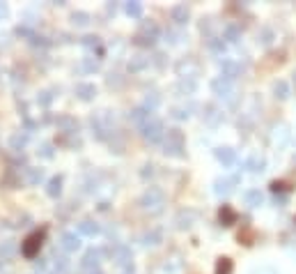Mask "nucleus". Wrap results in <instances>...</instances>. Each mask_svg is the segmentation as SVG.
<instances>
[{
  "label": "nucleus",
  "mask_w": 296,
  "mask_h": 274,
  "mask_svg": "<svg viewBox=\"0 0 296 274\" xmlns=\"http://www.w3.org/2000/svg\"><path fill=\"white\" fill-rule=\"evenodd\" d=\"M140 175H142V177H152V175H154V164H145V166H142Z\"/></svg>",
  "instance_id": "47"
},
{
  "label": "nucleus",
  "mask_w": 296,
  "mask_h": 274,
  "mask_svg": "<svg viewBox=\"0 0 296 274\" xmlns=\"http://www.w3.org/2000/svg\"><path fill=\"white\" fill-rule=\"evenodd\" d=\"M0 253H3V258L12 256V253H14V244H5V247L0 249Z\"/></svg>",
  "instance_id": "48"
},
{
  "label": "nucleus",
  "mask_w": 296,
  "mask_h": 274,
  "mask_svg": "<svg viewBox=\"0 0 296 274\" xmlns=\"http://www.w3.org/2000/svg\"><path fill=\"white\" fill-rule=\"evenodd\" d=\"M145 106L147 111H157L159 106H161V93L159 90H147L145 93Z\"/></svg>",
  "instance_id": "23"
},
{
  "label": "nucleus",
  "mask_w": 296,
  "mask_h": 274,
  "mask_svg": "<svg viewBox=\"0 0 296 274\" xmlns=\"http://www.w3.org/2000/svg\"><path fill=\"white\" fill-rule=\"evenodd\" d=\"M166 42H170V44H179V42H182V33L168 30V33H166Z\"/></svg>",
  "instance_id": "46"
},
{
  "label": "nucleus",
  "mask_w": 296,
  "mask_h": 274,
  "mask_svg": "<svg viewBox=\"0 0 296 274\" xmlns=\"http://www.w3.org/2000/svg\"><path fill=\"white\" fill-rule=\"evenodd\" d=\"M294 164H296V157H294Z\"/></svg>",
  "instance_id": "53"
},
{
  "label": "nucleus",
  "mask_w": 296,
  "mask_h": 274,
  "mask_svg": "<svg viewBox=\"0 0 296 274\" xmlns=\"http://www.w3.org/2000/svg\"><path fill=\"white\" fill-rule=\"evenodd\" d=\"M42 240H44V233H33V235H30V237H28V240L21 244L23 256L35 258V253H37L39 247H42Z\"/></svg>",
  "instance_id": "13"
},
{
  "label": "nucleus",
  "mask_w": 296,
  "mask_h": 274,
  "mask_svg": "<svg viewBox=\"0 0 296 274\" xmlns=\"http://www.w3.org/2000/svg\"><path fill=\"white\" fill-rule=\"evenodd\" d=\"M46 194H49L51 198H58L60 194H62V175H53L49 180V185H46Z\"/></svg>",
  "instance_id": "25"
},
{
  "label": "nucleus",
  "mask_w": 296,
  "mask_h": 274,
  "mask_svg": "<svg viewBox=\"0 0 296 274\" xmlns=\"http://www.w3.org/2000/svg\"><path fill=\"white\" fill-rule=\"evenodd\" d=\"M58 127L62 129V132H67V134H76V132H78V122H76L71 115H60V118H58Z\"/></svg>",
  "instance_id": "24"
},
{
  "label": "nucleus",
  "mask_w": 296,
  "mask_h": 274,
  "mask_svg": "<svg viewBox=\"0 0 296 274\" xmlns=\"http://www.w3.org/2000/svg\"><path fill=\"white\" fill-rule=\"evenodd\" d=\"M237 182H239V177H218V180L214 182V194L221 198L230 196V194L234 192V185H237Z\"/></svg>",
  "instance_id": "12"
},
{
  "label": "nucleus",
  "mask_w": 296,
  "mask_h": 274,
  "mask_svg": "<svg viewBox=\"0 0 296 274\" xmlns=\"http://www.w3.org/2000/svg\"><path fill=\"white\" fill-rule=\"evenodd\" d=\"M211 90H214L216 97H221V99L234 97V85H232V81H227V78H223V76H216L214 81H211Z\"/></svg>",
  "instance_id": "8"
},
{
  "label": "nucleus",
  "mask_w": 296,
  "mask_h": 274,
  "mask_svg": "<svg viewBox=\"0 0 296 274\" xmlns=\"http://www.w3.org/2000/svg\"><path fill=\"white\" fill-rule=\"evenodd\" d=\"M214 157L221 161L223 166H234V164H237V152H234L232 148H227V145H221V148H216V150H214Z\"/></svg>",
  "instance_id": "15"
},
{
  "label": "nucleus",
  "mask_w": 296,
  "mask_h": 274,
  "mask_svg": "<svg viewBox=\"0 0 296 274\" xmlns=\"http://www.w3.org/2000/svg\"><path fill=\"white\" fill-rule=\"evenodd\" d=\"M214 28H216L214 19H202V21H200V33H202V35H209V39L216 37V35H214Z\"/></svg>",
  "instance_id": "37"
},
{
  "label": "nucleus",
  "mask_w": 296,
  "mask_h": 274,
  "mask_svg": "<svg viewBox=\"0 0 296 274\" xmlns=\"http://www.w3.org/2000/svg\"><path fill=\"white\" fill-rule=\"evenodd\" d=\"M26 143H28V134L17 132V134H12V138H10V148L17 150V152H21V150L26 148Z\"/></svg>",
  "instance_id": "29"
},
{
  "label": "nucleus",
  "mask_w": 296,
  "mask_h": 274,
  "mask_svg": "<svg viewBox=\"0 0 296 274\" xmlns=\"http://www.w3.org/2000/svg\"><path fill=\"white\" fill-rule=\"evenodd\" d=\"M259 44H264V46H269L271 42H273V30L271 28H264V30H259V39H257Z\"/></svg>",
  "instance_id": "43"
},
{
  "label": "nucleus",
  "mask_w": 296,
  "mask_h": 274,
  "mask_svg": "<svg viewBox=\"0 0 296 274\" xmlns=\"http://www.w3.org/2000/svg\"><path fill=\"white\" fill-rule=\"evenodd\" d=\"M216 274H232V260L230 258H221V260H218Z\"/></svg>",
  "instance_id": "40"
},
{
  "label": "nucleus",
  "mask_w": 296,
  "mask_h": 274,
  "mask_svg": "<svg viewBox=\"0 0 296 274\" xmlns=\"http://www.w3.org/2000/svg\"><path fill=\"white\" fill-rule=\"evenodd\" d=\"M223 39H227V42H239V39H241V28H239L237 23H227V26L223 28Z\"/></svg>",
  "instance_id": "26"
},
{
  "label": "nucleus",
  "mask_w": 296,
  "mask_h": 274,
  "mask_svg": "<svg viewBox=\"0 0 296 274\" xmlns=\"http://www.w3.org/2000/svg\"><path fill=\"white\" fill-rule=\"evenodd\" d=\"M198 69H200V65H198V60H195L193 55H189V58H184V60L177 62V74L182 78H193V81H195Z\"/></svg>",
  "instance_id": "11"
},
{
  "label": "nucleus",
  "mask_w": 296,
  "mask_h": 274,
  "mask_svg": "<svg viewBox=\"0 0 296 274\" xmlns=\"http://www.w3.org/2000/svg\"><path fill=\"white\" fill-rule=\"evenodd\" d=\"M53 274H58V272H53Z\"/></svg>",
  "instance_id": "54"
},
{
  "label": "nucleus",
  "mask_w": 296,
  "mask_h": 274,
  "mask_svg": "<svg viewBox=\"0 0 296 274\" xmlns=\"http://www.w3.org/2000/svg\"><path fill=\"white\" fill-rule=\"evenodd\" d=\"M124 12H126L129 17H133V19H140V17H142V3L131 0V3H126V5H124Z\"/></svg>",
  "instance_id": "32"
},
{
  "label": "nucleus",
  "mask_w": 296,
  "mask_h": 274,
  "mask_svg": "<svg viewBox=\"0 0 296 274\" xmlns=\"http://www.w3.org/2000/svg\"><path fill=\"white\" fill-rule=\"evenodd\" d=\"M110 256H113L117 267H124V269H129V272H133V253H131L129 247L115 244V247H110Z\"/></svg>",
  "instance_id": "5"
},
{
  "label": "nucleus",
  "mask_w": 296,
  "mask_h": 274,
  "mask_svg": "<svg viewBox=\"0 0 296 274\" xmlns=\"http://www.w3.org/2000/svg\"><path fill=\"white\" fill-rule=\"evenodd\" d=\"M170 17H173V21L177 23V26H184V23H189V19H191V7L184 5V3H179V5L173 7Z\"/></svg>",
  "instance_id": "16"
},
{
  "label": "nucleus",
  "mask_w": 296,
  "mask_h": 274,
  "mask_svg": "<svg viewBox=\"0 0 296 274\" xmlns=\"http://www.w3.org/2000/svg\"><path fill=\"white\" fill-rule=\"evenodd\" d=\"M161 242H163V233L157 228L142 235V244H145V247H157V244H161Z\"/></svg>",
  "instance_id": "27"
},
{
  "label": "nucleus",
  "mask_w": 296,
  "mask_h": 274,
  "mask_svg": "<svg viewBox=\"0 0 296 274\" xmlns=\"http://www.w3.org/2000/svg\"><path fill=\"white\" fill-rule=\"evenodd\" d=\"M10 17V7L5 5V3H0V21H3V19H7Z\"/></svg>",
  "instance_id": "49"
},
{
  "label": "nucleus",
  "mask_w": 296,
  "mask_h": 274,
  "mask_svg": "<svg viewBox=\"0 0 296 274\" xmlns=\"http://www.w3.org/2000/svg\"><path fill=\"white\" fill-rule=\"evenodd\" d=\"M198 219H200V214L195 212V210L186 208V210H179L177 212V217H175V226H177L179 230H189V228H193V224Z\"/></svg>",
  "instance_id": "10"
},
{
  "label": "nucleus",
  "mask_w": 296,
  "mask_h": 274,
  "mask_svg": "<svg viewBox=\"0 0 296 274\" xmlns=\"http://www.w3.org/2000/svg\"><path fill=\"white\" fill-rule=\"evenodd\" d=\"M92 21V17L90 14H87V12H74V14H71V23H74V26H87V23Z\"/></svg>",
  "instance_id": "35"
},
{
  "label": "nucleus",
  "mask_w": 296,
  "mask_h": 274,
  "mask_svg": "<svg viewBox=\"0 0 296 274\" xmlns=\"http://www.w3.org/2000/svg\"><path fill=\"white\" fill-rule=\"evenodd\" d=\"M140 134H142V138H145V141L159 143V141H163V136H166V129H163V122L161 120H157V118H150L145 125L140 127Z\"/></svg>",
  "instance_id": "4"
},
{
  "label": "nucleus",
  "mask_w": 296,
  "mask_h": 274,
  "mask_svg": "<svg viewBox=\"0 0 296 274\" xmlns=\"http://www.w3.org/2000/svg\"><path fill=\"white\" fill-rule=\"evenodd\" d=\"M184 150H186L184 134L179 129H168V134L163 136V152L168 157H184Z\"/></svg>",
  "instance_id": "2"
},
{
  "label": "nucleus",
  "mask_w": 296,
  "mask_h": 274,
  "mask_svg": "<svg viewBox=\"0 0 296 274\" xmlns=\"http://www.w3.org/2000/svg\"><path fill=\"white\" fill-rule=\"evenodd\" d=\"M28 185H39L44 180V170L42 168H28V175H26Z\"/></svg>",
  "instance_id": "36"
},
{
  "label": "nucleus",
  "mask_w": 296,
  "mask_h": 274,
  "mask_svg": "<svg viewBox=\"0 0 296 274\" xmlns=\"http://www.w3.org/2000/svg\"><path fill=\"white\" fill-rule=\"evenodd\" d=\"M140 205H142V210L150 212V214L163 212V208H166V194H163V189L150 187V189L142 194V198H140Z\"/></svg>",
  "instance_id": "1"
},
{
  "label": "nucleus",
  "mask_w": 296,
  "mask_h": 274,
  "mask_svg": "<svg viewBox=\"0 0 296 274\" xmlns=\"http://www.w3.org/2000/svg\"><path fill=\"white\" fill-rule=\"evenodd\" d=\"M202 120H205L209 127L221 125L223 122V111L218 109L216 104H205V109H202Z\"/></svg>",
  "instance_id": "14"
},
{
  "label": "nucleus",
  "mask_w": 296,
  "mask_h": 274,
  "mask_svg": "<svg viewBox=\"0 0 296 274\" xmlns=\"http://www.w3.org/2000/svg\"><path fill=\"white\" fill-rule=\"evenodd\" d=\"M218 217H221V224L223 226H232L234 221H237V214H234V210H232L230 205H223L221 212H218Z\"/></svg>",
  "instance_id": "30"
},
{
  "label": "nucleus",
  "mask_w": 296,
  "mask_h": 274,
  "mask_svg": "<svg viewBox=\"0 0 296 274\" xmlns=\"http://www.w3.org/2000/svg\"><path fill=\"white\" fill-rule=\"evenodd\" d=\"M189 111H191L189 106H186V109H184V106H179V109H173V113H170V115H173L175 120H189V118H191Z\"/></svg>",
  "instance_id": "44"
},
{
  "label": "nucleus",
  "mask_w": 296,
  "mask_h": 274,
  "mask_svg": "<svg viewBox=\"0 0 296 274\" xmlns=\"http://www.w3.org/2000/svg\"><path fill=\"white\" fill-rule=\"evenodd\" d=\"M177 90L179 93H184V95H193L195 93V81L193 78H182L179 85H177Z\"/></svg>",
  "instance_id": "38"
},
{
  "label": "nucleus",
  "mask_w": 296,
  "mask_h": 274,
  "mask_svg": "<svg viewBox=\"0 0 296 274\" xmlns=\"http://www.w3.org/2000/svg\"><path fill=\"white\" fill-rule=\"evenodd\" d=\"M273 97L280 99V102H282V99H287V97H289V85H287L285 81H275L273 83Z\"/></svg>",
  "instance_id": "31"
},
{
  "label": "nucleus",
  "mask_w": 296,
  "mask_h": 274,
  "mask_svg": "<svg viewBox=\"0 0 296 274\" xmlns=\"http://www.w3.org/2000/svg\"><path fill=\"white\" fill-rule=\"evenodd\" d=\"M147 65H150V58H145V55H131L129 62H126V69L131 71V74H138V71L147 69Z\"/></svg>",
  "instance_id": "19"
},
{
  "label": "nucleus",
  "mask_w": 296,
  "mask_h": 274,
  "mask_svg": "<svg viewBox=\"0 0 296 274\" xmlns=\"http://www.w3.org/2000/svg\"><path fill=\"white\" fill-rule=\"evenodd\" d=\"M246 168L250 170V173H262L264 168H266V159H264L262 154H250V157H248L246 159Z\"/></svg>",
  "instance_id": "20"
},
{
  "label": "nucleus",
  "mask_w": 296,
  "mask_h": 274,
  "mask_svg": "<svg viewBox=\"0 0 296 274\" xmlns=\"http://www.w3.org/2000/svg\"><path fill=\"white\" fill-rule=\"evenodd\" d=\"M159 39V26L152 21H145L140 26V33L135 35V44L140 46H152Z\"/></svg>",
  "instance_id": "6"
},
{
  "label": "nucleus",
  "mask_w": 296,
  "mask_h": 274,
  "mask_svg": "<svg viewBox=\"0 0 296 274\" xmlns=\"http://www.w3.org/2000/svg\"><path fill=\"white\" fill-rule=\"evenodd\" d=\"M90 274H103V272H99V269H97V272H90Z\"/></svg>",
  "instance_id": "52"
},
{
  "label": "nucleus",
  "mask_w": 296,
  "mask_h": 274,
  "mask_svg": "<svg viewBox=\"0 0 296 274\" xmlns=\"http://www.w3.org/2000/svg\"><path fill=\"white\" fill-rule=\"evenodd\" d=\"M81 69L87 71V74H94V71H99V60H94V58H83Z\"/></svg>",
  "instance_id": "39"
},
{
  "label": "nucleus",
  "mask_w": 296,
  "mask_h": 274,
  "mask_svg": "<svg viewBox=\"0 0 296 274\" xmlns=\"http://www.w3.org/2000/svg\"><path fill=\"white\" fill-rule=\"evenodd\" d=\"M150 118H152V111H147L145 106H138V109H131V111H129V120H131V122H138L140 127L145 125Z\"/></svg>",
  "instance_id": "22"
},
{
  "label": "nucleus",
  "mask_w": 296,
  "mask_h": 274,
  "mask_svg": "<svg viewBox=\"0 0 296 274\" xmlns=\"http://www.w3.org/2000/svg\"><path fill=\"white\" fill-rule=\"evenodd\" d=\"M101 260H103V249H87L83 260H81V267L85 269V272H97Z\"/></svg>",
  "instance_id": "9"
},
{
  "label": "nucleus",
  "mask_w": 296,
  "mask_h": 274,
  "mask_svg": "<svg viewBox=\"0 0 296 274\" xmlns=\"http://www.w3.org/2000/svg\"><path fill=\"white\" fill-rule=\"evenodd\" d=\"M53 97H55V95L51 93V90H44V93H39V97H37V104H42V106H51V102H53Z\"/></svg>",
  "instance_id": "45"
},
{
  "label": "nucleus",
  "mask_w": 296,
  "mask_h": 274,
  "mask_svg": "<svg viewBox=\"0 0 296 274\" xmlns=\"http://www.w3.org/2000/svg\"><path fill=\"white\" fill-rule=\"evenodd\" d=\"M218 67H221V76L227 78V81H234V78H239L243 74V67L239 65L234 58H225V60L218 62Z\"/></svg>",
  "instance_id": "7"
},
{
  "label": "nucleus",
  "mask_w": 296,
  "mask_h": 274,
  "mask_svg": "<svg viewBox=\"0 0 296 274\" xmlns=\"http://www.w3.org/2000/svg\"><path fill=\"white\" fill-rule=\"evenodd\" d=\"M81 44L85 46L87 51H101V39H99L97 35H87V37H83Z\"/></svg>",
  "instance_id": "33"
},
{
  "label": "nucleus",
  "mask_w": 296,
  "mask_h": 274,
  "mask_svg": "<svg viewBox=\"0 0 296 274\" xmlns=\"http://www.w3.org/2000/svg\"><path fill=\"white\" fill-rule=\"evenodd\" d=\"M255 274H275V269L273 267H259Z\"/></svg>",
  "instance_id": "50"
},
{
  "label": "nucleus",
  "mask_w": 296,
  "mask_h": 274,
  "mask_svg": "<svg viewBox=\"0 0 296 274\" xmlns=\"http://www.w3.org/2000/svg\"><path fill=\"white\" fill-rule=\"evenodd\" d=\"M78 230H81V235H85V237H94L101 233V226L92 219H83L81 224H78Z\"/></svg>",
  "instance_id": "21"
},
{
  "label": "nucleus",
  "mask_w": 296,
  "mask_h": 274,
  "mask_svg": "<svg viewBox=\"0 0 296 274\" xmlns=\"http://www.w3.org/2000/svg\"><path fill=\"white\" fill-rule=\"evenodd\" d=\"M60 247L65 249V251H78L81 249V237L76 235V233H65V235L60 237Z\"/></svg>",
  "instance_id": "18"
},
{
  "label": "nucleus",
  "mask_w": 296,
  "mask_h": 274,
  "mask_svg": "<svg viewBox=\"0 0 296 274\" xmlns=\"http://www.w3.org/2000/svg\"><path fill=\"white\" fill-rule=\"evenodd\" d=\"M37 154L39 157H44V159H53V145H51V143H42V145H39L37 148Z\"/></svg>",
  "instance_id": "42"
},
{
  "label": "nucleus",
  "mask_w": 296,
  "mask_h": 274,
  "mask_svg": "<svg viewBox=\"0 0 296 274\" xmlns=\"http://www.w3.org/2000/svg\"><path fill=\"white\" fill-rule=\"evenodd\" d=\"M264 203V196L259 189H250V192H246V205L248 208H259V205Z\"/></svg>",
  "instance_id": "28"
},
{
  "label": "nucleus",
  "mask_w": 296,
  "mask_h": 274,
  "mask_svg": "<svg viewBox=\"0 0 296 274\" xmlns=\"http://www.w3.org/2000/svg\"><path fill=\"white\" fill-rule=\"evenodd\" d=\"M3 260H5V258H3V253H0V265H3Z\"/></svg>",
  "instance_id": "51"
},
{
  "label": "nucleus",
  "mask_w": 296,
  "mask_h": 274,
  "mask_svg": "<svg viewBox=\"0 0 296 274\" xmlns=\"http://www.w3.org/2000/svg\"><path fill=\"white\" fill-rule=\"evenodd\" d=\"M92 134L99 138V141H103V138H108V134H110V127H113V122H110V115H108V111H99V113L92 115Z\"/></svg>",
  "instance_id": "3"
},
{
  "label": "nucleus",
  "mask_w": 296,
  "mask_h": 274,
  "mask_svg": "<svg viewBox=\"0 0 296 274\" xmlns=\"http://www.w3.org/2000/svg\"><path fill=\"white\" fill-rule=\"evenodd\" d=\"M55 269H58V274H67V272H69V258L55 256Z\"/></svg>",
  "instance_id": "41"
},
{
  "label": "nucleus",
  "mask_w": 296,
  "mask_h": 274,
  "mask_svg": "<svg viewBox=\"0 0 296 274\" xmlns=\"http://www.w3.org/2000/svg\"><path fill=\"white\" fill-rule=\"evenodd\" d=\"M76 97L81 99V102H92V99L97 97V85L94 83H78L76 85Z\"/></svg>",
  "instance_id": "17"
},
{
  "label": "nucleus",
  "mask_w": 296,
  "mask_h": 274,
  "mask_svg": "<svg viewBox=\"0 0 296 274\" xmlns=\"http://www.w3.org/2000/svg\"><path fill=\"white\" fill-rule=\"evenodd\" d=\"M207 44H209V51H214L216 55H223V53H225V49H227V44L223 42L221 37H211Z\"/></svg>",
  "instance_id": "34"
}]
</instances>
